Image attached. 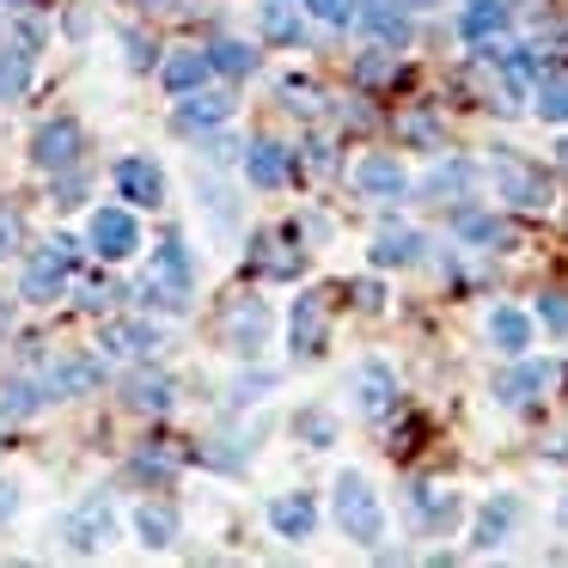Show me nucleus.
Listing matches in <instances>:
<instances>
[{"label": "nucleus", "mask_w": 568, "mask_h": 568, "mask_svg": "<svg viewBox=\"0 0 568 568\" xmlns=\"http://www.w3.org/2000/svg\"><path fill=\"white\" fill-rule=\"evenodd\" d=\"M7 324H13V318H7V306H0V336H7Z\"/></svg>", "instance_id": "a18cd8bd"}, {"label": "nucleus", "mask_w": 568, "mask_h": 568, "mask_svg": "<svg viewBox=\"0 0 568 568\" xmlns=\"http://www.w3.org/2000/svg\"><path fill=\"white\" fill-rule=\"evenodd\" d=\"M31 87V55H0V104H13Z\"/></svg>", "instance_id": "f704fd0d"}, {"label": "nucleus", "mask_w": 568, "mask_h": 568, "mask_svg": "<svg viewBox=\"0 0 568 568\" xmlns=\"http://www.w3.org/2000/svg\"><path fill=\"white\" fill-rule=\"evenodd\" d=\"M392 74H397V55H392V43H379L373 55H361V62H355V80H361V87H385Z\"/></svg>", "instance_id": "72a5a7b5"}, {"label": "nucleus", "mask_w": 568, "mask_h": 568, "mask_svg": "<svg viewBox=\"0 0 568 568\" xmlns=\"http://www.w3.org/2000/svg\"><path fill=\"white\" fill-rule=\"evenodd\" d=\"M404 135H409V141H428V148H440V129H434L428 116H404Z\"/></svg>", "instance_id": "58836bf2"}, {"label": "nucleus", "mask_w": 568, "mask_h": 568, "mask_svg": "<svg viewBox=\"0 0 568 568\" xmlns=\"http://www.w3.org/2000/svg\"><path fill=\"white\" fill-rule=\"evenodd\" d=\"M270 385H275V379H270V373H251V379H239V392H233V404H257V397H263V392H270Z\"/></svg>", "instance_id": "4c0bfd02"}, {"label": "nucleus", "mask_w": 568, "mask_h": 568, "mask_svg": "<svg viewBox=\"0 0 568 568\" xmlns=\"http://www.w3.org/2000/svg\"><path fill=\"white\" fill-rule=\"evenodd\" d=\"M123 43H129V68H153V43L141 38V31H129Z\"/></svg>", "instance_id": "ea45409f"}, {"label": "nucleus", "mask_w": 568, "mask_h": 568, "mask_svg": "<svg viewBox=\"0 0 568 568\" xmlns=\"http://www.w3.org/2000/svg\"><path fill=\"white\" fill-rule=\"evenodd\" d=\"M550 385H556V361H519L514 373L495 379V397H501L507 409H519V404H531V397H544Z\"/></svg>", "instance_id": "ddd939ff"}, {"label": "nucleus", "mask_w": 568, "mask_h": 568, "mask_svg": "<svg viewBox=\"0 0 568 568\" xmlns=\"http://www.w3.org/2000/svg\"><path fill=\"white\" fill-rule=\"evenodd\" d=\"M287 172H294V153H287L282 141H251V153H245V178H251V184H257V190H282Z\"/></svg>", "instance_id": "a211bd4d"}, {"label": "nucleus", "mask_w": 568, "mask_h": 568, "mask_svg": "<svg viewBox=\"0 0 568 568\" xmlns=\"http://www.w3.org/2000/svg\"><path fill=\"white\" fill-rule=\"evenodd\" d=\"M489 343L501 348V355H526L531 348V318L519 306H495L489 312Z\"/></svg>", "instance_id": "b1692460"}, {"label": "nucleus", "mask_w": 568, "mask_h": 568, "mask_svg": "<svg viewBox=\"0 0 568 568\" xmlns=\"http://www.w3.org/2000/svg\"><path fill=\"white\" fill-rule=\"evenodd\" d=\"M74 257H80V245L68 233H55L50 245L38 251V257L26 263V282H19V294L31 300V306H55V300L68 294V270H74Z\"/></svg>", "instance_id": "7ed1b4c3"}, {"label": "nucleus", "mask_w": 568, "mask_h": 568, "mask_svg": "<svg viewBox=\"0 0 568 568\" xmlns=\"http://www.w3.org/2000/svg\"><path fill=\"white\" fill-rule=\"evenodd\" d=\"M116 531V507L104 501V495H87V501L74 507V514L62 519V538H68V550H80V556H92L104 538Z\"/></svg>", "instance_id": "0eeeda50"}, {"label": "nucleus", "mask_w": 568, "mask_h": 568, "mask_svg": "<svg viewBox=\"0 0 568 568\" xmlns=\"http://www.w3.org/2000/svg\"><path fill=\"white\" fill-rule=\"evenodd\" d=\"M470 190H477V165L470 160H440L422 178V196L428 202H453V196H470Z\"/></svg>", "instance_id": "aec40b11"}, {"label": "nucleus", "mask_w": 568, "mask_h": 568, "mask_svg": "<svg viewBox=\"0 0 568 568\" xmlns=\"http://www.w3.org/2000/svg\"><path fill=\"white\" fill-rule=\"evenodd\" d=\"M99 379H104L99 355H55L50 367H43L50 397H87V392H99Z\"/></svg>", "instance_id": "f8f14e48"}, {"label": "nucleus", "mask_w": 568, "mask_h": 568, "mask_svg": "<svg viewBox=\"0 0 568 568\" xmlns=\"http://www.w3.org/2000/svg\"><path fill=\"white\" fill-rule=\"evenodd\" d=\"M514 526H519V495H495V501L477 514V531H470V544H477V550H495V544H501Z\"/></svg>", "instance_id": "4be33fe9"}, {"label": "nucleus", "mask_w": 568, "mask_h": 568, "mask_svg": "<svg viewBox=\"0 0 568 568\" xmlns=\"http://www.w3.org/2000/svg\"><path fill=\"white\" fill-rule=\"evenodd\" d=\"M458 239H470V245H483V251H507V245H514V233H507L495 214H458Z\"/></svg>", "instance_id": "7c9ffc66"}, {"label": "nucleus", "mask_w": 568, "mask_h": 568, "mask_svg": "<svg viewBox=\"0 0 568 568\" xmlns=\"http://www.w3.org/2000/svg\"><path fill=\"white\" fill-rule=\"evenodd\" d=\"M404 7H422V0H404Z\"/></svg>", "instance_id": "de8ad7c7"}, {"label": "nucleus", "mask_w": 568, "mask_h": 568, "mask_svg": "<svg viewBox=\"0 0 568 568\" xmlns=\"http://www.w3.org/2000/svg\"><path fill=\"white\" fill-rule=\"evenodd\" d=\"M348 392H355V409L361 416H392L397 409V373H392V361H361L355 373H348Z\"/></svg>", "instance_id": "423d86ee"}, {"label": "nucleus", "mask_w": 568, "mask_h": 568, "mask_svg": "<svg viewBox=\"0 0 568 568\" xmlns=\"http://www.w3.org/2000/svg\"><path fill=\"white\" fill-rule=\"evenodd\" d=\"M19 251V221L13 214H0V257H13Z\"/></svg>", "instance_id": "a19ab883"}, {"label": "nucleus", "mask_w": 568, "mask_h": 568, "mask_svg": "<svg viewBox=\"0 0 568 568\" xmlns=\"http://www.w3.org/2000/svg\"><path fill=\"white\" fill-rule=\"evenodd\" d=\"M489 178H495V190H501V202H514V209H526V214L550 209V178H544L538 165H526L519 153H495Z\"/></svg>", "instance_id": "20e7f679"}, {"label": "nucleus", "mask_w": 568, "mask_h": 568, "mask_svg": "<svg viewBox=\"0 0 568 568\" xmlns=\"http://www.w3.org/2000/svg\"><path fill=\"white\" fill-rule=\"evenodd\" d=\"M556 526L568 531V489H562V501H556Z\"/></svg>", "instance_id": "37998d69"}, {"label": "nucleus", "mask_w": 568, "mask_h": 568, "mask_svg": "<svg viewBox=\"0 0 568 568\" xmlns=\"http://www.w3.org/2000/svg\"><path fill=\"white\" fill-rule=\"evenodd\" d=\"M538 324L550 336H568V294H544L538 300Z\"/></svg>", "instance_id": "c9c22d12"}, {"label": "nucleus", "mask_w": 568, "mask_h": 568, "mask_svg": "<svg viewBox=\"0 0 568 568\" xmlns=\"http://www.w3.org/2000/svg\"><path fill=\"white\" fill-rule=\"evenodd\" d=\"M355 190L367 202H397V196H409V172L392 153H367V160L355 165Z\"/></svg>", "instance_id": "9b49d317"}, {"label": "nucleus", "mask_w": 568, "mask_h": 568, "mask_svg": "<svg viewBox=\"0 0 568 568\" xmlns=\"http://www.w3.org/2000/svg\"><path fill=\"white\" fill-rule=\"evenodd\" d=\"M331 507H336V526H343V538L355 544H379L385 538V507H379V489H373L361 470H343V477L331 483Z\"/></svg>", "instance_id": "f03ea898"}, {"label": "nucleus", "mask_w": 568, "mask_h": 568, "mask_svg": "<svg viewBox=\"0 0 568 568\" xmlns=\"http://www.w3.org/2000/svg\"><path fill=\"white\" fill-rule=\"evenodd\" d=\"M19 514V489L13 483H0V519H13Z\"/></svg>", "instance_id": "79ce46f5"}, {"label": "nucleus", "mask_w": 568, "mask_h": 568, "mask_svg": "<svg viewBox=\"0 0 568 568\" xmlns=\"http://www.w3.org/2000/svg\"><path fill=\"white\" fill-rule=\"evenodd\" d=\"M43 397H50V385H43V379H7V385H0V416L26 422V416H38V409H43Z\"/></svg>", "instance_id": "c85d7f7f"}, {"label": "nucleus", "mask_w": 568, "mask_h": 568, "mask_svg": "<svg viewBox=\"0 0 568 568\" xmlns=\"http://www.w3.org/2000/svg\"><path fill=\"white\" fill-rule=\"evenodd\" d=\"M123 397H129V409H148V416H165V409L178 404V385L165 379V373H135Z\"/></svg>", "instance_id": "a878e982"}, {"label": "nucleus", "mask_w": 568, "mask_h": 568, "mask_svg": "<svg viewBox=\"0 0 568 568\" xmlns=\"http://www.w3.org/2000/svg\"><path fill=\"white\" fill-rule=\"evenodd\" d=\"M556 160H562V172H568V141H556Z\"/></svg>", "instance_id": "c03bdc74"}, {"label": "nucleus", "mask_w": 568, "mask_h": 568, "mask_svg": "<svg viewBox=\"0 0 568 568\" xmlns=\"http://www.w3.org/2000/svg\"><path fill=\"white\" fill-rule=\"evenodd\" d=\"M116 190H123L135 209H160L165 202V172L153 160H123L116 165Z\"/></svg>", "instance_id": "f3484780"}, {"label": "nucleus", "mask_w": 568, "mask_h": 568, "mask_svg": "<svg viewBox=\"0 0 568 568\" xmlns=\"http://www.w3.org/2000/svg\"><path fill=\"white\" fill-rule=\"evenodd\" d=\"M270 324H275V312L263 306V300H239V306L226 312V348L245 355V361H257L263 343H270Z\"/></svg>", "instance_id": "1a4fd4ad"}, {"label": "nucleus", "mask_w": 568, "mask_h": 568, "mask_svg": "<svg viewBox=\"0 0 568 568\" xmlns=\"http://www.w3.org/2000/svg\"><path fill=\"white\" fill-rule=\"evenodd\" d=\"M190 287H196V263H190L184 239H165V245L148 257V275H141V306L184 312L190 306Z\"/></svg>", "instance_id": "f257e3e1"}, {"label": "nucleus", "mask_w": 568, "mask_h": 568, "mask_svg": "<svg viewBox=\"0 0 568 568\" xmlns=\"http://www.w3.org/2000/svg\"><path fill=\"white\" fill-rule=\"evenodd\" d=\"M160 343H165V336L153 331L148 318H123V324H104V331H99V348H104V355H129V361L160 355Z\"/></svg>", "instance_id": "4468645a"}, {"label": "nucleus", "mask_w": 568, "mask_h": 568, "mask_svg": "<svg viewBox=\"0 0 568 568\" xmlns=\"http://www.w3.org/2000/svg\"><path fill=\"white\" fill-rule=\"evenodd\" d=\"M141 7H172V0H141Z\"/></svg>", "instance_id": "49530a36"}, {"label": "nucleus", "mask_w": 568, "mask_h": 568, "mask_svg": "<svg viewBox=\"0 0 568 568\" xmlns=\"http://www.w3.org/2000/svg\"><path fill=\"white\" fill-rule=\"evenodd\" d=\"M324 331H331V300L324 294H300L294 300V318H287V336H294V355L300 361H312V355H324Z\"/></svg>", "instance_id": "9d476101"}, {"label": "nucleus", "mask_w": 568, "mask_h": 568, "mask_svg": "<svg viewBox=\"0 0 568 568\" xmlns=\"http://www.w3.org/2000/svg\"><path fill=\"white\" fill-rule=\"evenodd\" d=\"M300 7H306V0H263L257 7V26H263V38L270 43H300Z\"/></svg>", "instance_id": "cd10ccee"}, {"label": "nucleus", "mask_w": 568, "mask_h": 568, "mask_svg": "<svg viewBox=\"0 0 568 568\" xmlns=\"http://www.w3.org/2000/svg\"><path fill=\"white\" fill-rule=\"evenodd\" d=\"M135 538L148 544V550H165V544L178 538V507H165V501H141V507H135Z\"/></svg>", "instance_id": "bb28decb"}, {"label": "nucleus", "mask_w": 568, "mask_h": 568, "mask_svg": "<svg viewBox=\"0 0 568 568\" xmlns=\"http://www.w3.org/2000/svg\"><path fill=\"white\" fill-rule=\"evenodd\" d=\"M92 251H99L104 263H123V257H135V245H141V226H135V214L129 209H92Z\"/></svg>", "instance_id": "6e6552de"}, {"label": "nucleus", "mask_w": 568, "mask_h": 568, "mask_svg": "<svg viewBox=\"0 0 568 568\" xmlns=\"http://www.w3.org/2000/svg\"><path fill=\"white\" fill-rule=\"evenodd\" d=\"M355 26L367 31V38L392 43V50H404V43H409V19H404V0H361V7H355Z\"/></svg>", "instance_id": "2eb2a0df"}, {"label": "nucleus", "mask_w": 568, "mask_h": 568, "mask_svg": "<svg viewBox=\"0 0 568 568\" xmlns=\"http://www.w3.org/2000/svg\"><path fill=\"white\" fill-rule=\"evenodd\" d=\"M422 245H428V239H422L416 226H392V233L373 239V263H379V270H409V263H422Z\"/></svg>", "instance_id": "412c9836"}, {"label": "nucleus", "mask_w": 568, "mask_h": 568, "mask_svg": "<svg viewBox=\"0 0 568 568\" xmlns=\"http://www.w3.org/2000/svg\"><path fill=\"white\" fill-rule=\"evenodd\" d=\"M294 440H306V446H331V440H336V416H331L324 404L294 409Z\"/></svg>", "instance_id": "2f4dec72"}, {"label": "nucleus", "mask_w": 568, "mask_h": 568, "mask_svg": "<svg viewBox=\"0 0 568 568\" xmlns=\"http://www.w3.org/2000/svg\"><path fill=\"white\" fill-rule=\"evenodd\" d=\"M226 116H233V99H226V92H178V129H221Z\"/></svg>", "instance_id": "6ab92c4d"}, {"label": "nucleus", "mask_w": 568, "mask_h": 568, "mask_svg": "<svg viewBox=\"0 0 568 568\" xmlns=\"http://www.w3.org/2000/svg\"><path fill=\"white\" fill-rule=\"evenodd\" d=\"M160 74H165V87H172V92H196L202 80L214 74V55L209 50H172Z\"/></svg>", "instance_id": "5701e85b"}, {"label": "nucleus", "mask_w": 568, "mask_h": 568, "mask_svg": "<svg viewBox=\"0 0 568 568\" xmlns=\"http://www.w3.org/2000/svg\"><path fill=\"white\" fill-rule=\"evenodd\" d=\"M531 99H538V116H544V123H568V80H562V74H538Z\"/></svg>", "instance_id": "473e14b6"}, {"label": "nucleus", "mask_w": 568, "mask_h": 568, "mask_svg": "<svg viewBox=\"0 0 568 568\" xmlns=\"http://www.w3.org/2000/svg\"><path fill=\"white\" fill-rule=\"evenodd\" d=\"M458 31H465V43H489L507 31V0H470L465 13H458Z\"/></svg>", "instance_id": "393cba45"}, {"label": "nucleus", "mask_w": 568, "mask_h": 568, "mask_svg": "<svg viewBox=\"0 0 568 568\" xmlns=\"http://www.w3.org/2000/svg\"><path fill=\"white\" fill-rule=\"evenodd\" d=\"M209 55H214V74H226V80H245V74H257V62H263V55L251 50V43H239V38H221Z\"/></svg>", "instance_id": "c756f323"}, {"label": "nucleus", "mask_w": 568, "mask_h": 568, "mask_svg": "<svg viewBox=\"0 0 568 568\" xmlns=\"http://www.w3.org/2000/svg\"><path fill=\"white\" fill-rule=\"evenodd\" d=\"M306 13L324 26H355V0H306Z\"/></svg>", "instance_id": "e433bc0d"}, {"label": "nucleus", "mask_w": 568, "mask_h": 568, "mask_svg": "<svg viewBox=\"0 0 568 568\" xmlns=\"http://www.w3.org/2000/svg\"><path fill=\"white\" fill-rule=\"evenodd\" d=\"M270 526H275V538H312L318 531V501H312L306 489H294V495H275L270 501Z\"/></svg>", "instance_id": "dca6fc26"}, {"label": "nucleus", "mask_w": 568, "mask_h": 568, "mask_svg": "<svg viewBox=\"0 0 568 568\" xmlns=\"http://www.w3.org/2000/svg\"><path fill=\"white\" fill-rule=\"evenodd\" d=\"M80 153H87V129L74 116H50L31 135V165H43V172H68V165H80Z\"/></svg>", "instance_id": "39448f33"}]
</instances>
